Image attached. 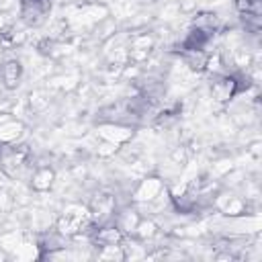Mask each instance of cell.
<instances>
[{
    "mask_svg": "<svg viewBox=\"0 0 262 262\" xmlns=\"http://www.w3.org/2000/svg\"><path fill=\"white\" fill-rule=\"evenodd\" d=\"M139 239H149V237H154L158 231H156V223L154 221H145V219H139V223H137V227H135V231H133Z\"/></svg>",
    "mask_w": 262,
    "mask_h": 262,
    "instance_id": "cell-7",
    "label": "cell"
},
{
    "mask_svg": "<svg viewBox=\"0 0 262 262\" xmlns=\"http://www.w3.org/2000/svg\"><path fill=\"white\" fill-rule=\"evenodd\" d=\"M0 78H2V86L6 90H14L20 84V78H23V66H20V61L14 59V57L6 59L0 66Z\"/></svg>",
    "mask_w": 262,
    "mask_h": 262,
    "instance_id": "cell-2",
    "label": "cell"
},
{
    "mask_svg": "<svg viewBox=\"0 0 262 262\" xmlns=\"http://www.w3.org/2000/svg\"><path fill=\"white\" fill-rule=\"evenodd\" d=\"M20 129H23L20 123L10 121V119H4V121L0 123V141H2V143L14 141V139L20 135Z\"/></svg>",
    "mask_w": 262,
    "mask_h": 262,
    "instance_id": "cell-6",
    "label": "cell"
},
{
    "mask_svg": "<svg viewBox=\"0 0 262 262\" xmlns=\"http://www.w3.org/2000/svg\"><path fill=\"white\" fill-rule=\"evenodd\" d=\"M53 180H55L53 168H49V166H39V168L33 172V176H31V186H33V190H37V192H45V190L51 188Z\"/></svg>",
    "mask_w": 262,
    "mask_h": 262,
    "instance_id": "cell-4",
    "label": "cell"
},
{
    "mask_svg": "<svg viewBox=\"0 0 262 262\" xmlns=\"http://www.w3.org/2000/svg\"><path fill=\"white\" fill-rule=\"evenodd\" d=\"M51 8V0H20V20L27 27H39L45 23Z\"/></svg>",
    "mask_w": 262,
    "mask_h": 262,
    "instance_id": "cell-1",
    "label": "cell"
},
{
    "mask_svg": "<svg viewBox=\"0 0 262 262\" xmlns=\"http://www.w3.org/2000/svg\"><path fill=\"white\" fill-rule=\"evenodd\" d=\"M180 55H182V61L190 70H194V72L205 70L207 59H209L207 53H205V49H180Z\"/></svg>",
    "mask_w": 262,
    "mask_h": 262,
    "instance_id": "cell-5",
    "label": "cell"
},
{
    "mask_svg": "<svg viewBox=\"0 0 262 262\" xmlns=\"http://www.w3.org/2000/svg\"><path fill=\"white\" fill-rule=\"evenodd\" d=\"M164 190V186H162V182H160V178H145V180H141L139 182V186H137V190L133 192V199L135 201H154V199H158L160 196V192Z\"/></svg>",
    "mask_w": 262,
    "mask_h": 262,
    "instance_id": "cell-3",
    "label": "cell"
}]
</instances>
